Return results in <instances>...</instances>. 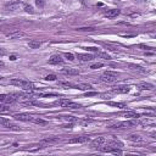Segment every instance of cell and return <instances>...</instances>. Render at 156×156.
Returning <instances> with one entry per match:
<instances>
[{"label": "cell", "mask_w": 156, "mask_h": 156, "mask_svg": "<svg viewBox=\"0 0 156 156\" xmlns=\"http://www.w3.org/2000/svg\"><path fill=\"white\" fill-rule=\"evenodd\" d=\"M76 87L78 88V89H81V90H89V89H92V87L89 84H77Z\"/></svg>", "instance_id": "23"}, {"label": "cell", "mask_w": 156, "mask_h": 156, "mask_svg": "<svg viewBox=\"0 0 156 156\" xmlns=\"http://www.w3.org/2000/svg\"><path fill=\"white\" fill-rule=\"evenodd\" d=\"M128 67L131 70H133V71H137V72H140V73H145L147 72V70H144L143 67H140V66H138V65H128Z\"/></svg>", "instance_id": "20"}, {"label": "cell", "mask_w": 156, "mask_h": 156, "mask_svg": "<svg viewBox=\"0 0 156 156\" xmlns=\"http://www.w3.org/2000/svg\"><path fill=\"white\" fill-rule=\"evenodd\" d=\"M87 51H93V53H99V49L95 48V46H87V48H84Z\"/></svg>", "instance_id": "24"}, {"label": "cell", "mask_w": 156, "mask_h": 156, "mask_svg": "<svg viewBox=\"0 0 156 156\" xmlns=\"http://www.w3.org/2000/svg\"><path fill=\"white\" fill-rule=\"evenodd\" d=\"M77 58L81 61H92L93 59H94L93 58V55H90V54H78Z\"/></svg>", "instance_id": "16"}, {"label": "cell", "mask_w": 156, "mask_h": 156, "mask_svg": "<svg viewBox=\"0 0 156 156\" xmlns=\"http://www.w3.org/2000/svg\"><path fill=\"white\" fill-rule=\"evenodd\" d=\"M21 37H24V33L21 32V31H15V32H11V33H7L6 34V38L7 39H18Z\"/></svg>", "instance_id": "9"}, {"label": "cell", "mask_w": 156, "mask_h": 156, "mask_svg": "<svg viewBox=\"0 0 156 156\" xmlns=\"http://www.w3.org/2000/svg\"><path fill=\"white\" fill-rule=\"evenodd\" d=\"M101 96H102V99H107V98H110V94H102Z\"/></svg>", "instance_id": "34"}, {"label": "cell", "mask_w": 156, "mask_h": 156, "mask_svg": "<svg viewBox=\"0 0 156 156\" xmlns=\"http://www.w3.org/2000/svg\"><path fill=\"white\" fill-rule=\"evenodd\" d=\"M71 100H69V99H59V100H56L54 104L56 106H60V107H69L71 105Z\"/></svg>", "instance_id": "8"}, {"label": "cell", "mask_w": 156, "mask_h": 156, "mask_svg": "<svg viewBox=\"0 0 156 156\" xmlns=\"http://www.w3.org/2000/svg\"><path fill=\"white\" fill-rule=\"evenodd\" d=\"M35 4H37V6L43 9L44 7V4H45V0H35Z\"/></svg>", "instance_id": "26"}, {"label": "cell", "mask_w": 156, "mask_h": 156, "mask_svg": "<svg viewBox=\"0 0 156 156\" xmlns=\"http://www.w3.org/2000/svg\"><path fill=\"white\" fill-rule=\"evenodd\" d=\"M110 106H115V107H119V109H124L126 105H124L123 102H113V101H109L107 102Z\"/></svg>", "instance_id": "21"}, {"label": "cell", "mask_w": 156, "mask_h": 156, "mask_svg": "<svg viewBox=\"0 0 156 156\" xmlns=\"http://www.w3.org/2000/svg\"><path fill=\"white\" fill-rule=\"evenodd\" d=\"M102 66H104V64H101V62H98V64H93L90 66V69L92 70H96V69H100V67H102Z\"/></svg>", "instance_id": "25"}, {"label": "cell", "mask_w": 156, "mask_h": 156, "mask_svg": "<svg viewBox=\"0 0 156 156\" xmlns=\"http://www.w3.org/2000/svg\"><path fill=\"white\" fill-rule=\"evenodd\" d=\"M32 122H34L35 124H46V121L45 119H43V118H38V117H33V119H32Z\"/></svg>", "instance_id": "22"}, {"label": "cell", "mask_w": 156, "mask_h": 156, "mask_svg": "<svg viewBox=\"0 0 156 156\" xmlns=\"http://www.w3.org/2000/svg\"><path fill=\"white\" fill-rule=\"evenodd\" d=\"M11 83L12 85H16L18 88H22L23 90L26 92H33L34 90V84L32 82L29 81H24V79H18V78H14V79H11Z\"/></svg>", "instance_id": "1"}, {"label": "cell", "mask_w": 156, "mask_h": 156, "mask_svg": "<svg viewBox=\"0 0 156 156\" xmlns=\"http://www.w3.org/2000/svg\"><path fill=\"white\" fill-rule=\"evenodd\" d=\"M119 15V10L118 9H111V10H107L105 12V17L107 18H115Z\"/></svg>", "instance_id": "11"}, {"label": "cell", "mask_w": 156, "mask_h": 156, "mask_svg": "<svg viewBox=\"0 0 156 156\" xmlns=\"http://www.w3.org/2000/svg\"><path fill=\"white\" fill-rule=\"evenodd\" d=\"M24 10L27 12H31V14H33V10H32V7L31 6H28V5H24Z\"/></svg>", "instance_id": "30"}, {"label": "cell", "mask_w": 156, "mask_h": 156, "mask_svg": "<svg viewBox=\"0 0 156 156\" xmlns=\"http://www.w3.org/2000/svg\"><path fill=\"white\" fill-rule=\"evenodd\" d=\"M65 56H66V58L69 59L70 61H73V60H75V55H73V54H71V53H66Z\"/></svg>", "instance_id": "28"}, {"label": "cell", "mask_w": 156, "mask_h": 156, "mask_svg": "<svg viewBox=\"0 0 156 156\" xmlns=\"http://www.w3.org/2000/svg\"><path fill=\"white\" fill-rule=\"evenodd\" d=\"M5 54H6V51H5L4 49H0V56H4Z\"/></svg>", "instance_id": "32"}, {"label": "cell", "mask_w": 156, "mask_h": 156, "mask_svg": "<svg viewBox=\"0 0 156 156\" xmlns=\"http://www.w3.org/2000/svg\"><path fill=\"white\" fill-rule=\"evenodd\" d=\"M0 79H1V76H0Z\"/></svg>", "instance_id": "36"}, {"label": "cell", "mask_w": 156, "mask_h": 156, "mask_svg": "<svg viewBox=\"0 0 156 156\" xmlns=\"http://www.w3.org/2000/svg\"><path fill=\"white\" fill-rule=\"evenodd\" d=\"M59 142V138H46V139H44V140H41L40 142V145H48V144H54V143H58Z\"/></svg>", "instance_id": "15"}, {"label": "cell", "mask_w": 156, "mask_h": 156, "mask_svg": "<svg viewBox=\"0 0 156 156\" xmlns=\"http://www.w3.org/2000/svg\"><path fill=\"white\" fill-rule=\"evenodd\" d=\"M118 79V75L116 72H112V71H106L101 75V81L102 82H106V83H112V82H116Z\"/></svg>", "instance_id": "2"}, {"label": "cell", "mask_w": 156, "mask_h": 156, "mask_svg": "<svg viewBox=\"0 0 156 156\" xmlns=\"http://www.w3.org/2000/svg\"><path fill=\"white\" fill-rule=\"evenodd\" d=\"M137 88L139 90H153L154 85L150 84V83H140V84H138Z\"/></svg>", "instance_id": "13"}, {"label": "cell", "mask_w": 156, "mask_h": 156, "mask_svg": "<svg viewBox=\"0 0 156 156\" xmlns=\"http://www.w3.org/2000/svg\"><path fill=\"white\" fill-rule=\"evenodd\" d=\"M105 143H106V139H105V138H104V137H98V138H95V139L92 142L90 147H92V148H99V147H101V145L105 144Z\"/></svg>", "instance_id": "7"}, {"label": "cell", "mask_w": 156, "mask_h": 156, "mask_svg": "<svg viewBox=\"0 0 156 156\" xmlns=\"http://www.w3.org/2000/svg\"><path fill=\"white\" fill-rule=\"evenodd\" d=\"M85 95H87V96H93V95H96V93H95V92H89V93H87Z\"/></svg>", "instance_id": "31"}, {"label": "cell", "mask_w": 156, "mask_h": 156, "mask_svg": "<svg viewBox=\"0 0 156 156\" xmlns=\"http://www.w3.org/2000/svg\"><path fill=\"white\" fill-rule=\"evenodd\" d=\"M62 73H65L67 76H77V75H79V71L77 69H71V67H69V69L62 70Z\"/></svg>", "instance_id": "12"}, {"label": "cell", "mask_w": 156, "mask_h": 156, "mask_svg": "<svg viewBox=\"0 0 156 156\" xmlns=\"http://www.w3.org/2000/svg\"><path fill=\"white\" fill-rule=\"evenodd\" d=\"M16 59H17V58H16V55H11V56H10V60H11V61H15Z\"/></svg>", "instance_id": "33"}, {"label": "cell", "mask_w": 156, "mask_h": 156, "mask_svg": "<svg viewBox=\"0 0 156 156\" xmlns=\"http://www.w3.org/2000/svg\"><path fill=\"white\" fill-rule=\"evenodd\" d=\"M14 117L22 122H32L33 119V116H31L29 113H16V115H14Z\"/></svg>", "instance_id": "5"}, {"label": "cell", "mask_w": 156, "mask_h": 156, "mask_svg": "<svg viewBox=\"0 0 156 156\" xmlns=\"http://www.w3.org/2000/svg\"><path fill=\"white\" fill-rule=\"evenodd\" d=\"M5 66V64H4V61H1L0 60V67H4Z\"/></svg>", "instance_id": "35"}, {"label": "cell", "mask_w": 156, "mask_h": 156, "mask_svg": "<svg viewBox=\"0 0 156 156\" xmlns=\"http://www.w3.org/2000/svg\"><path fill=\"white\" fill-rule=\"evenodd\" d=\"M128 139L131 140V142H134V143H142L143 142V137H140L139 134H131V136H128Z\"/></svg>", "instance_id": "17"}, {"label": "cell", "mask_w": 156, "mask_h": 156, "mask_svg": "<svg viewBox=\"0 0 156 156\" xmlns=\"http://www.w3.org/2000/svg\"><path fill=\"white\" fill-rule=\"evenodd\" d=\"M90 140V138L88 136H82V137H77V138H73V139H70L69 143L70 144H84V143H88Z\"/></svg>", "instance_id": "4"}, {"label": "cell", "mask_w": 156, "mask_h": 156, "mask_svg": "<svg viewBox=\"0 0 156 156\" xmlns=\"http://www.w3.org/2000/svg\"><path fill=\"white\" fill-rule=\"evenodd\" d=\"M129 92V87L128 85H119V87H113L112 88V93L115 94H126Z\"/></svg>", "instance_id": "6"}, {"label": "cell", "mask_w": 156, "mask_h": 156, "mask_svg": "<svg viewBox=\"0 0 156 156\" xmlns=\"http://www.w3.org/2000/svg\"><path fill=\"white\" fill-rule=\"evenodd\" d=\"M40 45H41V41H39V40H31L28 43V46L31 49H39Z\"/></svg>", "instance_id": "19"}, {"label": "cell", "mask_w": 156, "mask_h": 156, "mask_svg": "<svg viewBox=\"0 0 156 156\" xmlns=\"http://www.w3.org/2000/svg\"><path fill=\"white\" fill-rule=\"evenodd\" d=\"M21 6V3H18V1H15V3H11V4H9V5H6V10H9V11H15L17 7H20Z\"/></svg>", "instance_id": "18"}, {"label": "cell", "mask_w": 156, "mask_h": 156, "mask_svg": "<svg viewBox=\"0 0 156 156\" xmlns=\"http://www.w3.org/2000/svg\"><path fill=\"white\" fill-rule=\"evenodd\" d=\"M45 79L46 81H55L56 79V76L55 75H48V76L45 77Z\"/></svg>", "instance_id": "29"}, {"label": "cell", "mask_w": 156, "mask_h": 156, "mask_svg": "<svg viewBox=\"0 0 156 156\" xmlns=\"http://www.w3.org/2000/svg\"><path fill=\"white\" fill-rule=\"evenodd\" d=\"M62 62H64V59L61 58V55H53L49 59L50 65H59V64H62Z\"/></svg>", "instance_id": "10"}, {"label": "cell", "mask_w": 156, "mask_h": 156, "mask_svg": "<svg viewBox=\"0 0 156 156\" xmlns=\"http://www.w3.org/2000/svg\"><path fill=\"white\" fill-rule=\"evenodd\" d=\"M98 56H99V58L105 59V60H109V59H110V56H109L106 53H98Z\"/></svg>", "instance_id": "27"}, {"label": "cell", "mask_w": 156, "mask_h": 156, "mask_svg": "<svg viewBox=\"0 0 156 156\" xmlns=\"http://www.w3.org/2000/svg\"><path fill=\"white\" fill-rule=\"evenodd\" d=\"M121 116L123 117H127V118H138L139 115L137 112H134V111H124L121 113Z\"/></svg>", "instance_id": "14"}, {"label": "cell", "mask_w": 156, "mask_h": 156, "mask_svg": "<svg viewBox=\"0 0 156 156\" xmlns=\"http://www.w3.org/2000/svg\"><path fill=\"white\" fill-rule=\"evenodd\" d=\"M137 124L136 121H123V122H117L112 124L111 128H132Z\"/></svg>", "instance_id": "3"}]
</instances>
